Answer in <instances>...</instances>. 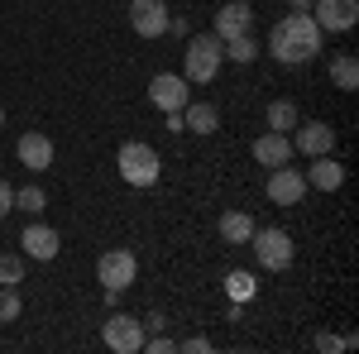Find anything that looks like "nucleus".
Returning a JSON list of instances; mask_svg holds the SVG:
<instances>
[{
    "mask_svg": "<svg viewBox=\"0 0 359 354\" xmlns=\"http://www.w3.org/2000/svg\"><path fill=\"white\" fill-rule=\"evenodd\" d=\"M340 182H345V168L335 163V154H321V158H311V168H306V187L335 191Z\"/></svg>",
    "mask_w": 359,
    "mask_h": 354,
    "instance_id": "nucleus-17",
    "label": "nucleus"
},
{
    "mask_svg": "<svg viewBox=\"0 0 359 354\" xmlns=\"http://www.w3.org/2000/svg\"><path fill=\"white\" fill-rule=\"evenodd\" d=\"M297 125H302V110H297V101H287V96L269 101V130H278V135H292Z\"/></svg>",
    "mask_w": 359,
    "mask_h": 354,
    "instance_id": "nucleus-18",
    "label": "nucleus"
},
{
    "mask_svg": "<svg viewBox=\"0 0 359 354\" xmlns=\"http://www.w3.org/2000/svg\"><path fill=\"white\" fill-rule=\"evenodd\" d=\"M321 43H326V34H321L316 20L302 15V10L283 15V20L273 25V34H269V53H273L283 67H302V62H311V57L321 53Z\"/></svg>",
    "mask_w": 359,
    "mask_h": 354,
    "instance_id": "nucleus-1",
    "label": "nucleus"
},
{
    "mask_svg": "<svg viewBox=\"0 0 359 354\" xmlns=\"http://www.w3.org/2000/svg\"><path fill=\"white\" fill-rule=\"evenodd\" d=\"M177 350H187V354H206V350H211V340H206V335H187V340H177Z\"/></svg>",
    "mask_w": 359,
    "mask_h": 354,
    "instance_id": "nucleus-28",
    "label": "nucleus"
},
{
    "mask_svg": "<svg viewBox=\"0 0 359 354\" xmlns=\"http://www.w3.org/2000/svg\"><path fill=\"white\" fill-rule=\"evenodd\" d=\"M144 335H149V330H144V321H139V316L115 311L111 321L101 326V345H106L111 354H139V350H144Z\"/></svg>",
    "mask_w": 359,
    "mask_h": 354,
    "instance_id": "nucleus-5",
    "label": "nucleus"
},
{
    "mask_svg": "<svg viewBox=\"0 0 359 354\" xmlns=\"http://www.w3.org/2000/svg\"><path fill=\"white\" fill-rule=\"evenodd\" d=\"M254 163H264V168L292 163V135H278V130L259 135V139H254Z\"/></svg>",
    "mask_w": 359,
    "mask_h": 354,
    "instance_id": "nucleus-15",
    "label": "nucleus"
},
{
    "mask_svg": "<svg viewBox=\"0 0 359 354\" xmlns=\"http://www.w3.org/2000/svg\"><path fill=\"white\" fill-rule=\"evenodd\" d=\"M331 82L340 86V91H359V57L355 53L331 57Z\"/></svg>",
    "mask_w": 359,
    "mask_h": 354,
    "instance_id": "nucleus-20",
    "label": "nucleus"
},
{
    "mask_svg": "<svg viewBox=\"0 0 359 354\" xmlns=\"http://www.w3.org/2000/svg\"><path fill=\"white\" fill-rule=\"evenodd\" d=\"M306 196V172H297V168H269V201L273 206H283V211H292V206H302Z\"/></svg>",
    "mask_w": 359,
    "mask_h": 354,
    "instance_id": "nucleus-8",
    "label": "nucleus"
},
{
    "mask_svg": "<svg viewBox=\"0 0 359 354\" xmlns=\"http://www.w3.org/2000/svg\"><path fill=\"white\" fill-rule=\"evenodd\" d=\"M292 149L306 154V158H321V154H335V130L326 120H306L292 130Z\"/></svg>",
    "mask_w": 359,
    "mask_h": 354,
    "instance_id": "nucleus-11",
    "label": "nucleus"
},
{
    "mask_svg": "<svg viewBox=\"0 0 359 354\" xmlns=\"http://www.w3.org/2000/svg\"><path fill=\"white\" fill-rule=\"evenodd\" d=\"M20 249H25V259L48 264V259H57V249H62V235H57L53 225H29L25 235H20Z\"/></svg>",
    "mask_w": 359,
    "mask_h": 354,
    "instance_id": "nucleus-13",
    "label": "nucleus"
},
{
    "mask_svg": "<svg viewBox=\"0 0 359 354\" xmlns=\"http://www.w3.org/2000/svg\"><path fill=\"white\" fill-rule=\"evenodd\" d=\"M0 130H5V106H0Z\"/></svg>",
    "mask_w": 359,
    "mask_h": 354,
    "instance_id": "nucleus-33",
    "label": "nucleus"
},
{
    "mask_svg": "<svg viewBox=\"0 0 359 354\" xmlns=\"http://www.w3.org/2000/svg\"><path fill=\"white\" fill-rule=\"evenodd\" d=\"M321 34H350L359 20V0H311V10H306Z\"/></svg>",
    "mask_w": 359,
    "mask_h": 354,
    "instance_id": "nucleus-7",
    "label": "nucleus"
},
{
    "mask_svg": "<svg viewBox=\"0 0 359 354\" xmlns=\"http://www.w3.org/2000/svg\"><path fill=\"white\" fill-rule=\"evenodd\" d=\"M249 25H254V10H249L245 0H225L221 10H216V39L221 43H230V39H240V34H249Z\"/></svg>",
    "mask_w": 359,
    "mask_h": 354,
    "instance_id": "nucleus-12",
    "label": "nucleus"
},
{
    "mask_svg": "<svg viewBox=\"0 0 359 354\" xmlns=\"http://www.w3.org/2000/svg\"><path fill=\"white\" fill-rule=\"evenodd\" d=\"M15 206L29 211V216H39V211L48 206V196H43V187H20V191H15Z\"/></svg>",
    "mask_w": 359,
    "mask_h": 354,
    "instance_id": "nucleus-24",
    "label": "nucleus"
},
{
    "mask_svg": "<svg viewBox=\"0 0 359 354\" xmlns=\"http://www.w3.org/2000/svg\"><path fill=\"white\" fill-rule=\"evenodd\" d=\"M249 245H254V264H259L264 273L292 268V254H297V245H292V235H287V230H278V225H269V230H254V235H249Z\"/></svg>",
    "mask_w": 359,
    "mask_h": 354,
    "instance_id": "nucleus-4",
    "label": "nucleus"
},
{
    "mask_svg": "<svg viewBox=\"0 0 359 354\" xmlns=\"http://www.w3.org/2000/svg\"><path fill=\"white\" fill-rule=\"evenodd\" d=\"M350 345H355L350 335H331V330H321V335H316V350H326V354H335V350H350Z\"/></svg>",
    "mask_w": 359,
    "mask_h": 354,
    "instance_id": "nucleus-26",
    "label": "nucleus"
},
{
    "mask_svg": "<svg viewBox=\"0 0 359 354\" xmlns=\"http://www.w3.org/2000/svg\"><path fill=\"white\" fill-rule=\"evenodd\" d=\"M135 278H139L135 249H106V254L96 259V282H101V287H111V292H125Z\"/></svg>",
    "mask_w": 359,
    "mask_h": 354,
    "instance_id": "nucleus-6",
    "label": "nucleus"
},
{
    "mask_svg": "<svg viewBox=\"0 0 359 354\" xmlns=\"http://www.w3.org/2000/svg\"><path fill=\"white\" fill-rule=\"evenodd\" d=\"M15 154H20V163H25L29 172H48V168H53V139L29 130V135L15 144Z\"/></svg>",
    "mask_w": 359,
    "mask_h": 354,
    "instance_id": "nucleus-14",
    "label": "nucleus"
},
{
    "mask_svg": "<svg viewBox=\"0 0 359 354\" xmlns=\"http://www.w3.org/2000/svg\"><path fill=\"white\" fill-rule=\"evenodd\" d=\"M144 350H149V354H172V350H177V340H168L163 330H154V335H144Z\"/></svg>",
    "mask_w": 359,
    "mask_h": 354,
    "instance_id": "nucleus-27",
    "label": "nucleus"
},
{
    "mask_svg": "<svg viewBox=\"0 0 359 354\" xmlns=\"http://www.w3.org/2000/svg\"><path fill=\"white\" fill-rule=\"evenodd\" d=\"M168 34L187 39V34H192V25H187V15H168Z\"/></svg>",
    "mask_w": 359,
    "mask_h": 354,
    "instance_id": "nucleus-30",
    "label": "nucleus"
},
{
    "mask_svg": "<svg viewBox=\"0 0 359 354\" xmlns=\"http://www.w3.org/2000/svg\"><path fill=\"white\" fill-rule=\"evenodd\" d=\"M287 5H292V10H302V15L311 10V0H287Z\"/></svg>",
    "mask_w": 359,
    "mask_h": 354,
    "instance_id": "nucleus-32",
    "label": "nucleus"
},
{
    "mask_svg": "<svg viewBox=\"0 0 359 354\" xmlns=\"http://www.w3.org/2000/svg\"><path fill=\"white\" fill-rule=\"evenodd\" d=\"M221 53H225V62H254V39L249 34H240V39H230V43H221Z\"/></svg>",
    "mask_w": 359,
    "mask_h": 354,
    "instance_id": "nucleus-23",
    "label": "nucleus"
},
{
    "mask_svg": "<svg viewBox=\"0 0 359 354\" xmlns=\"http://www.w3.org/2000/svg\"><path fill=\"white\" fill-rule=\"evenodd\" d=\"M249 235H254V216H245V211H225L221 216V240L225 245H249Z\"/></svg>",
    "mask_w": 359,
    "mask_h": 354,
    "instance_id": "nucleus-19",
    "label": "nucleus"
},
{
    "mask_svg": "<svg viewBox=\"0 0 359 354\" xmlns=\"http://www.w3.org/2000/svg\"><path fill=\"white\" fill-rule=\"evenodd\" d=\"M115 168H120V177H125L130 187H154V182L163 177V158H158V149L144 144V139H125L120 154H115Z\"/></svg>",
    "mask_w": 359,
    "mask_h": 354,
    "instance_id": "nucleus-3",
    "label": "nucleus"
},
{
    "mask_svg": "<svg viewBox=\"0 0 359 354\" xmlns=\"http://www.w3.org/2000/svg\"><path fill=\"white\" fill-rule=\"evenodd\" d=\"M182 130H187V135H216V130H221L216 101H187V106H182Z\"/></svg>",
    "mask_w": 359,
    "mask_h": 354,
    "instance_id": "nucleus-16",
    "label": "nucleus"
},
{
    "mask_svg": "<svg viewBox=\"0 0 359 354\" xmlns=\"http://www.w3.org/2000/svg\"><path fill=\"white\" fill-rule=\"evenodd\" d=\"M10 211H15V187H10V182H0V220L10 216Z\"/></svg>",
    "mask_w": 359,
    "mask_h": 354,
    "instance_id": "nucleus-29",
    "label": "nucleus"
},
{
    "mask_svg": "<svg viewBox=\"0 0 359 354\" xmlns=\"http://www.w3.org/2000/svg\"><path fill=\"white\" fill-rule=\"evenodd\" d=\"M168 321H163V311H149V316H144V330H149V335H154V330H163Z\"/></svg>",
    "mask_w": 359,
    "mask_h": 354,
    "instance_id": "nucleus-31",
    "label": "nucleus"
},
{
    "mask_svg": "<svg viewBox=\"0 0 359 354\" xmlns=\"http://www.w3.org/2000/svg\"><path fill=\"white\" fill-rule=\"evenodd\" d=\"M225 292H230V301H254L259 297V282H254V273H245V268H235L230 278H225Z\"/></svg>",
    "mask_w": 359,
    "mask_h": 354,
    "instance_id": "nucleus-21",
    "label": "nucleus"
},
{
    "mask_svg": "<svg viewBox=\"0 0 359 354\" xmlns=\"http://www.w3.org/2000/svg\"><path fill=\"white\" fill-rule=\"evenodd\" d=\"M225 67L221 39L216 34H187V53H182V77L192 86H211Z\"/></svg>",
    "mask_w": 359,
    "mask_h": 354,
    "instance_id": "nucleus-2",
    "label": "nucleus"
},
{
    "mask_svg": "<svg viewBox=\"0 0 359 354\" xmlns=\"http://www.w3.org/2000/svg\"><path fill=\"white\" fill-rule=\"evenodd\" d=\"M20 311H25V301L15 287H0V321H20Z\"/></svg>",
    "mask_w": 359,
    "mask_h": 354,
    "instance_id": "nucleus-25",
    "label": "nucleus"
},
{
    "mask_svg": "<svg viewBox=\"0 0 359 354\" xmlns=\"http://www.w3.org/2000/svg\"><path fill=\"white\" fill-rule=\"evenodd\" d=\"M168 0H130V25L139 39H163L168 34Z\"/></svg>",
    "mask_w": 359,
    "mask_h": 354,
    "instance_id": "nucleus-9",
    "label": "nucleus"
},
{
    "mask_svg": "<svg viewBox=\"0 0 359 354\" xmlns=\"http://www.w3.org/2000/svg\"><path fill=\"white\" fill-rule=\"evenodd\" d=\"M149 101L163 110V115H168V110H182L187 101H192V82L177 77V72H158V77L149 82Z\"/></svg>",
    "mask_w": 359,
    "mask_h": 354,
    "instance_id": "nucleus-10",
    "label": "nucleus"
},
{
    "mask_svg": "<svg viewBox=\"0 0 359 354\" xmlns=\"http://www.w3.org/2000/svg\"><path fill=\"white\" fill-rule=\"evenodd\" d=\"M25 282V254H0V287H20Z\"/></svg>",
    "mask_w": 359,
    "mask_h": 354,
    "instance_id": "nucleus-22",
    "label": "nucleus"
}]
</instances>
